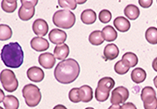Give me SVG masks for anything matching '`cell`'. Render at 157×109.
<instances>
[{
    "mask_svg": "<svg viewBox=\"0 0 157 109\" xmlns=\"http://www.w3.org/2000/svg\"><path fill=\"white\" fill-rule=\"evenodd\" d=\"M81 68L76 60L68 58L58 63L55 67L54 75L61 84H67L74 82L79 76Z\"/></svg>",
    "mask_w": 157,
    "mask_h": 109,
    "instance_id": "obj_1",
    "label": "cell"
},
{
    "mask_svg": "<svg viewBox=\"0 0 157 109\" xmlns=\"http://www.w3.org/2000/svg\"><path fill=\"white\" fill-rule=\"evenodd\" d=\"M1 58L6 66L11 68H18L24 61V52L18 42H10L3 46Z\"/></svg>",
    "mask_w": 157,
    "mask_h": 109,
    "instance_id": "obj_2",
    "label": "cell"
},
{
    "mask_svg": "<svg viewBox=\"0 0 157 109\" xmlns=\"http://www.w3.org/2000/svg\"><path fill=\"white\" fill-rule=\"evenodd\" d=\"M55 25L63 29H69L73 27L76 21L75 15L69 9L56 11L52 17Z\"/></svg>",
    "mask_w": 157,
    "mask_h": 109,
    "instance_id": "obj_3",
    "label": "cell"
},
{
    "mask_svg": "<svg viewBox=\"0 0 157 109\" xmlns=\"http://www.w3.org/2000/svg\"><path fill=\"white\" fill-rule=\"evenodd\" d=\"M21 91L26 104L29 107H33L39 104L41 100V93L38 86L32 84H26Z\"/></svg>",
    "mask_w": 157,
    "mask_h": 109,
    "instance_id": "obj_4",
    "label": "cell"
},
{
    "mask_svg": "<svg viewBox=\"0 0 157 109\" xmlns=\"http://www.w3.org/2000/svg\"><path fill=\"white\" fill-rule=\"evenodd\" d=\"M0 81L2 87L8 92H13L18 87V81L15 73L10 69H4L0 74Z\"/></svg>",
    "mask_w": 157,
    "mask_h": 109,
    "instance_id": "obj_5",
    "label": "cell"
},
{
    "mask_svg": "<svg viewBox=\"0 0 157 109\" xmlns=\"http://www.w3.org/2000/svg\"><path fill=\"white\" fill-rule=\"evenodd\" d=\"M129 95H130V93L127 88L124 87V86H119V87L114 88L113 91H112L110 103L114 105L124 104L128 99Z\"/></svg>",
    "mask_w": 157,
    "mask_h": 109,
    "instance_id": "obj_6",
    "label": "cell"
},
{
    "mask_svg": "<svg viewBox=\"0 0 157 109\" xmlns=\"http://www.w3.org/2000/svg\"><path fill=\"white\" fill-rule=\"evenodd\" d=\"M32 30L34 33L38 37L44 36L48 32V25L45 20L42 18H38L32 24Z\"/></svg>",
    "mask_w": 157,
    "mask_h": 109,
    "instance_id": "obj_7",
    "label": "cell"
},
{
    "mask_svg": "<svg viewBox=\"0 0 157 109\" xmlns=\"http://www.w3.org/2000/svg\"><path fill=\"white\" fill-rule=\"evenodd\" d=\"M48 38L51 42L58 45L64 44L67 39V34L61 29H53L49 33Z\"/></svg>",
    "mask_w": 157,
    "mask_h": 109,
    "instance_id": "obj_8",
    "label": "cell"
},
{
    "mask_svg": "<svg viewBox=\"0 0 157 109\" xmlns=\"http://www.w3.org/2000/svg\"><path fill=\"white\" fill-rule=\"evenodd\" d=\"M55 62H56V59H55V55L50 52L42 53L38 56V63L44 68H52L55 64Z\"/></svg>",
    "mask_w": 157,
    "mask_h": 109,
    "instance_id": "obj_9",
    "label": "cell"
},
{
    "mask_svg": "<svg viewBox=\"0 0 157 109\" xmlns=\"http://www.w3.org/2000/svg\"><path fill=\"white\" fill-rule=\"evenodd\" d=\"M27 77L30 81L34 82H41L44 78V73L41 68L32 66L28 69Z\"/></svg>",
    "mask_w": 157,
    "mask_h": 109,
    "instance_id": "obj_10",
    "label": "cell"
},
{
    "mask_svg": "<svg viewBox=\"0 0 157 109\" xmlns=\"http://www.w3.org/2000/svg\"><path fill=\"white\" fill-rule=\"evenodd\" d=\"M31 47L36 52H44L49 48V42L42 37H35L30 41Z\"/></svg>",
    "mask_w": 157,
    "mask_h": 109,
    "instance_id": "obj_11",
    "label": "cell"
},
{
    "mask_svg": "<svg viewBox=\"0 0 157 109\" xmlns=\"http://www.w3.org/2000/svg\"><path fill=\"white\" fill-rule=\"evenodd\" d=\"M120 51L117 46L115 44L110 43L107 45L104 50V58L106 61L107 60H114L119 55Z\"/></svg>",
    "mask_w": 157,
    "mask_h": 109,
    "instance_id": "obj_12",
    "label": "cell"
},
{
    "mask_svg": "<svg viewBox=\"0 0 157 109\" xmlns=\"http://www.w3.org/2000/svg\"><path fill=\"white\" fill-rule=\"evenodd\" d=\"M69 53H70V49H69L68 45L64 43L58 45L54 49V55L55 58L58 60H62V61L65 60L66 58L69 55Z\"/></svg>",
    "mask_w": 157,
    "mask_h": 109,
    "instance_id": "obj_13",
    "label": "cell"
},
{
    "mask_svg": "<svg viewBox=\"0 0 157 109\" xmlns=\"http://www.w3.org/2000/svg\"><path fill=\"white\" fill-rule=\"evenodd\" d=\"M115 85V81L110 77H104V78H101L99 81H98V87L99 90L103 91L110 92L112 90Z\"/></svg>",
    "mask_w": 157,
    "mask_h": 109,
    "instance_id": "obj_14",
    "label": "cell"
},
{
    "mask_svg": "<svg viewBox=\"0 0 157 109\" xmlns=\"http://www.w3.org/2000/svg\"><path fill=\"white\" fill-rule=\"evenodd\" d=\"M113 25L116 29L121 32H126L130 29V22L127 18L118 16L113 21Z\"/></svg>",
    "mask_w": 157,
    "mask_h": 109,
    "instance_id": "obj_15",
    "label": "cell"
},
{
    "mask_svg": "<svg viewBox=\"0 0 157 109\" xmlns=\"http://www.w3.org/2000/svg\"><path fill=\"white\" fill-rule=\"evenodd\" d=\"M81 19L86 25H91L96 21L97 14L92 9H85L81 12Z\"/></svg>",
    "mask_w": 157,
    "mask_h": 109,
    "instance_id": "obj_16",
    "label": "cell"
},
{
    "mask_svg": "<svg viewBox=\"0 0 157 109\" xmlns=\"http://www.w3.org/2000/svg\"><path fill=\"white\" fill-rule=\"evenodd\" d=\"M147 78V72L142 68H136L131 72V79L136 84L144 82Z\"/></svg>",
    "mask_w": 157,
    "mask_h": 109,
    "instance_id": "obj_17",
    "label": "cell"
},
{
    "mask_svg": "<svg viewBox=\"0 0 157 109\" xmlns=\"http://www.w3.org/2000/svg\"><path fill=\"white\" fill-rule=\"evenodd\" d=\"M156 98V93L154 89L150 86L144 88L141 92V99L144 103H148Z\"/></svg>",
    "mask_w": 157,
    "mask_h": 109,
    "instance_id": "obj_18",
    "label": "cell"
},
{
    "mask_svg": "<svg viewBox=\"0 0 157 109\" xmlns=\"http://www.w3.org/2000/svg\"><path fill=\"white\" fill-rule=\"evenodd\" d=\"M79 92L81 101L84 103L89 102L93 98V90L89 85L85 84L81 86V88H79Z\"/></svg>",
    "mask_w": 157,
    "mask_h": 109,
    "instance_id": "obj_19",
    "label": "cell"
},
{
    "mask_svg": "<svg viewBox=\"0 0 157 109\" xmlns=\"http://www.w3.org/2000/svg\"><path fill=\"white\" fill-rule=\"evenodd\" d=\"M35 13V9L34 8H26L21 6L18 10V17L22 21H29L33 18Z\"/></svg>",
    "mask_w": 157,
    "mask_h": 109,
    "instance_id": "obj_20",
    "label": "cell"
},
{
    "mask_svg": "<svg viewBox=\"0 0 157 109\" xmlns=\"http://www.w3.org/2000/svg\"><path fill=\"white\" fill-rule=\"evenodd\" d=\"M103 38L107 41H113L117 38V32L111 25H107L102 29Z\"/></svg>",
    "mask_w": 157,
    "mask_h": 109,
    "instance_id": "obj_21",
    "label": "cell"
},
{
    "mask_svg": "<svg viewBox=\"0 0 157 109\" xmlns=\"http://www.w3.org/2000/svg\"><path fill=\"white\" fill-rule=\"evenodd\" d=\"M139 8L133 4H129L124 9V15L130 20H136L140 16Z\"/></svg>",
    "mask_w": 157,
    "mask_h": 109,
    "instance_id": "obj_22",
    "label": "cell"
},
{
    "mask_svg": "<svg viewBox=\"0 0 157 109\" xmlns=\"http://www.w3.org/2000/svg\"><path fill=\"white\" fill-rule=\"evenodd\" d=\"M6 109H18L19 107V101L16 97L13 95H7L2 101Z\"/></svg>",
    "mask_w": 157,
    "mask_h": 109,
    "instance_id": "obj_23",
    "label": "cell"
},
{
    "mask_svg": "<svg viewBox=\"0 0 157 109\" xmlns=\"http://www.w3.org/2000/svg\"><path fill=\"white\" fill-rule=\"evenodd\" d=\"M88 40L90 44L93 45H101L104 41L102 35V32L100 30L94 31L89 35Z\"/></svg>",
    "mask_w": 157,
    "mask_h": 109,
    "instance_id": "obj_24",
    "label": "cell"
},
{
    "mask_svg": "<svg viewBox=\"0 0 157 109\" xmlns=\"http://www.w3.org/2000/svg\"><path fill=\"white\" fill-rule=\"evenodd\" d=\"M130 68V64L124 60L118 61L114 65V71L118 75H125Z\"/></svg>",
    "mask_w": 157,
    "mask_h": 109,
    "instance_id": "obj_25",
    "label": "cell"
},
{
    "mask_svg": "<svg viewBox=\"0 0 157 109\" xmlns=\"http://www.w3.org/2000/svg\"><path fill=\"white\" fill-rule=\"evenodd\" d=\"M2 9L8 13H12L17 9V1L15 0H2L1 3Z\"/></svg>",
    "mask_w": 157,
    "mask_h": 109,
    "instance_id": "obj_26",
    "label": "cell"
},
{
    "mask_svg": "<svg viewBox=\"0 0 157 109\" xmlns=\"http://www.w3.org/2000/svg\"><path fill=\"white\" fill-rule=\"evenodd\" d=\"M145 38L149 43L152 45L157 44V29L156 27H150L147 29Z\"/></svg>",
    "mask_w": 157,
    "mask_h": 109,
    "instance_id": "obj_27",
    "label": "cell"
},
{
    "mask_svg": "<svg viewBox=\"0 0 157 109\" xmlns=\"http://www.w3.org/2000/svg\"><path fill=\"white\" fill-rule=\"evenodd\" d=\"M12 29L8 25H0V40L6 41L12 38Z\"/></svg>",
    "mask_w": 157,
    "mask_h": 109,
    "instance_id": "obj_28",
    "label": "cell"
},
{
    "mask_svg": "<svg viewBox=\"0 0 157 109\" xmlns=\"http://www.w3.org/2000/svg\"><path fill=\"white\" fill-rule=\"evenodd\" d=\"M122 60L130 64V68L135 67L138 64V57L133 52H126L122 57Z\"/></svg>",
    "mask_w": 157,
    "mask_h": 109,
    "instance_id": "obj_29",
    "label": "cell"
},
{
    "mask_svg": "<svg viewBox=\"0 0 157 109\" xmlns=\"http://www.w3.org/2000/svg\"><path fill=\"white\" fill-rule=\"evenodd\" d=\"M58 2L61 8H64V9H69L71 10L76 9L78 4L76 0H59Z\"/></svg>",
    "mask_w": 157,
    "mask_h": 109,
    "instance_id": "obj_30",
    "label": "cell"
},
{
    "mask_svg": "<svg viewBox=\"0 0 157 109\" xmlns=\"http://www.w3.org/2000/svg\"><path fill=\"white\" fill-rule=\"evenodd\" d=\"M68 98L71 102L73 103H79L81 101V97H80L79 88H74L69 91Z\"/></svg>",
    "mask_w": 157,
    "mask_h": 109,
    "instance_id": "obj_31",
    "label": "cell"
},
{
    "mask_svg": "<svg viewBox=\"0 0 157 109\" xmlns=\"http://www.w3.org/2000/svg\"><path fill=\"white\" fill-rule=\"evenodd\" d=\"M112 18V14L107 9H103L102 11H101L99 13V19L100 21L102 23H108L110 22V21L111 20Z\"/></svg>",
    "mask_w": 157,
    "mask_h": 109,
    "instance_id": "obj_32",
    "label": "cell"
},
{
    "mask_svg": "<svg viewBox=\"0 0 157 109\" xmlns=\"http://www.w3.org/2000/svg\"><path fill=\"white\" fill-rule=\"evenodd\" d=\"M109 97H110V92L103 91L98 88H96L95 90V98L99 102H104L108 99Z\"/></svg>",
    "mask_w": 157,
    "mask_h": 109,
    "instance_id": "obj_33",
    "label": "cell"
},
{
    "mask_svg": "<svg viewBox=\"0 0 157 109\" xmlns=\"http://www.w3.org/2000/svg\"><path fill=\"white\" fill-rule=\"evenodd\" d=\"M21 3L26 8H34L38 4V0H21Z\"/></svg>",
    "mask_w": 157,
    "mask_h": 109,
    "instance_id": "obj_34",
    "label": "cell"
},
{
    "mask_svg": "<svg viewBox=\"0 0 157 109\" xmlns=\"http://www.w3.org/2000/svg\"><path fill=\"white\" fill-rule=\"evenodd\" d=\"M144 107L145 109H157V98L150 102L144 103Z\"/></svg>",
    "mask_w": 157,
    "mask_h": 109,
    "instance_id": "obj_35",
    "label": "cell"
},
{
    "mask_svg": "<svg viewBox=\"0 0 157 109\" xmlns=\"http://www.w3.org/2000/svg\"><path fill=\"white\" fill-rule=\"evenodd\" d=\"M139 4L143 8H150L153 4V0H139Z\"/></svg>",
    "mask_w": 157,
    "mask_h": 109,
    "instance_id": "obj_36",
    "label": "cell"
},
{
    "mask_svg": "<svg viewBox=\"0 0 157 109\" xmlns=\"http://www.w3.org/2000/svg\"><path fill=\"white\" fill-rule=\"evenodd\" d=\"M120 109H137L136 108V105L134 104H133L132 102H127L124 103L120 107Z\"/></svg>",
    "mask_w": 157,
    "mask_h": 109,
    "instance_id": "obj_37",
    "label": "cell"
},
{
    "mask_svg": "<svg viewBox=\"0 0 157 109\" xmlns=\"http://www.w3.org/2000/svg\"><path fill=\"white\" fill-rule=\"evenodd\" d=\"M152 67H153V70L156 71V72H157V57L155 58L154 60H153V64H152Z\"/></svg>",
    "mask_w": 157,
    "mask_h": 109,
    "instance_id": "obj_38",
    "label": "cell"
},
{
    "mask_svg": "<svg viewBox=\"0 0 157 109\" xmlns=\"http://www.w3.org/2000/svg\"><path fill=\"white\" fill-rule=\"evenodd\" d=\"M53 109H67V108L65 107V106L63 105V104H58V105L55 106Z\"/></svg>",
    "mask_w": 157,
    "mask_h": 109,
    "instance_id": "obj_39",
    "label": "cell"
},
{
    "mask_svg": "<svg viewBox=\"0 0 157 109\" xmlns=\"http://www.w3.org/2000/svg\"><path fill=\"white\" fill-rule=\"evenodd\" d=\"M120 105H114V104H112L110 107H109L108 109H120Z\"/></svg>",
    "mask_w": 157,
    "mask_h": 109,
    "instance_id": "obj_40",
    "label": "cell"
},
{
    "mask_svg": "<svg viewBox=\"0 0 157 109\" xmlns=\"http://www.w3.org/2000/svg\"><path fill=\"white\" fill-rule=\"evenodd\" d=\"M153 83H154L155 86H156V88H157V76L155 77L154 79H153Z\"/></svg>",
    "mask_w": 157,
    "mask_h": 109,
    "instance_id": "obj_41",
    "label": "cell"
},
{
    "mask_svg": "<svg viewBox=\"0 0 157 109\" xmlns=\"http://www.w3.org/2000/svg\"><path fill=\"white\" fill-rule=\"evenodd\" d=\"M86 1H77V3L78 4H82V3H84Z\"/></svg>",
    "mask_w": 157,
    "mask_h": 109,
    "instance_id": "obj_42",
    "label": "cell"
},
{
    "mask_svg": "<svg viewBox=\"0 0 157 109\" xmlns=\"http://www.w3.org/2000/svg\"><path fill=\"white\" fill-rule=\"evenodd\" d=\"M85 109H94V107H86Z\"/></svg>",
    "mask_w": 157,
    "mask_h": 109,
    "instance_id": "obj_43",
    "label": "cell"
},
{
    "mask_svg": "<svg viewBox=\"0 0 157 109\" xmlns=\"http://www.w3.org/2000/svg\"><path fill=\"white\" fill-rule=\"evenodd\" d=\"M0 109H3V108H2V107H0Z\"/></svg>",
    "mask_w": 157,
    "mask_h": 109,
    "instance_id": "obj_44",
    "label": "cell"
},
{
    "mask_svg": "<svg viewBox=\"0 0 157 109\" xmlns=\"http://www.w3.org/2000/svg\"><path fill=\"white\" fill-rule=\"evenodd\" d=\"M156 2H157V1H156Z\"/></svg>",
    "mask_w": 157,
    "mask_h": 109,
    "instance_id": "obj_45",
    "label": "cell"
}]
</instances>
